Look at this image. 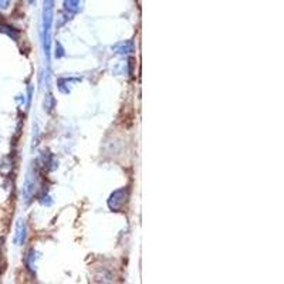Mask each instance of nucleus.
<instances>
[{"label":"nucleus","instance_id":"nucleus-1","mask_svg":"<svg viewBox=\"0 0 284 284\" xmlns=\"http://www.w3.org/2000/svg\"><path fill=\"white\" fill-rule=\"evenodd\" d=\"M54 17V0H44L43 6V47L47 63H50V52H52V26Z\"/></svg>","mask_w":284,"mask_h":284},{"label":"nucleus","instance_id":"nucleus-3","mask_svg":"<svg viewBox=\"0 0 284 284\" xmlns=\"http://www.w3.org/2000/svg\"><path fill=\"white\" fill-rule=\"evenodd\" d=\"M34 190H36V178L33 175V171L30 169L25 179V185H23V199L26 205L31 202L34 196Z\"/></svg>","mask_w":284,"mask_h":284},{"label":"nucleus","instance_id":"nucleus-10","mask_svg":"<svg viewBox=\"0 0 284 284\" xmlns=\"http://www.w3.org/2000/svg\"><path fill=\"white\" fill-rule=\"evenodd\" d=\"M57 46H58V53H55V55H57V57H61V55L64 54V52H63V49H61L60 43H57Z\"/></svg>","mask_w":284,"mask_h":284},{"label":"nucleus","instance_id":"nucleus-11","mask_svg":"<svg viewBox=\"0 0 284 284\" xmlns=\"http://www.w3.org/2000/svg\"><path fill=\"white\" fill-rule=\"evenodd\" d=\"M28 3H30V4H34V3H36V0H28Z\"/></svg>","mask_w":284,"mask_h":284},{"label":"nucleus","instance_id":"nucleus-9","mask_svg":"<svg viewBox=\"0 0 284 284\" xmlns=\"http://www.w3.org/2000/svg\"><path fill=\"white\" fill-rule=\"evenodd\" d=\"M47 100H50V101L53 103V97L50 98V95H49V97H47ZM44 107L47 108V111H52V108H53V105H52V104H44ZM46 108H44V109H46Z\"/></svg>","mask_w":284,"mask_h":284},{"label":"nucleus","instance_id":"nucleus-6","mask_svg":"<svg viewBox=\"0 0 284 284\" xmlns=\"http://www.w3.org/2000/svg\"><path fill=\"white\" fill-rule=\"evenodd\" d=\"M129 52H132V43L131 41L121 43V44L115 46V53H118V54H125V53H129Z\"/></svg>","mask_w":284,"mask_h":284},{"label":"nucleus","instance_id":"nucleus-7","mask_svg":"<svg viewBox=\"0 0 284 284\" xmlns=\"http://www.w3.org/2000/svg\"><path fill=\"white\" fill-rule=\"evenodd\" d=\"M0 31H1V33H4V34H7V36H9V37H12L13 40H17V39H19V33L16 31V28L10 27V26L1 25V26H0Z\"/></svg>","mask_w":284,"mask_h":284},{"label":"nucleus","instance_id":"nucleus-4","mask_svg":"<svg viewBox=\"0 0 284 284\" xmlns=\"http://www.w3.org/2000/svg\"><path fill=\"white\" fill-rule=\"evenodd\" d=\"M26 236H27V228H26V222L23 219H19L16 223V234H14V243L17 246L26 242Z\"/></svg>","mask_w":284,"mask_h":284},{"label":"nucleus","instance_id":"nucleus-5","mask_svg":"<svg viewBox=\"0 0 284 284\" xmlns=\"http://www.w3.org/2000/svg\"><path fill=\"white\" fill-rule=\"evenodd\" d=\"M63 6L68 13H78L81 9V0H64Z\"/></svg>","mask_w":284,"mask_h":284},{"label":"nucleus","instance_id":"nucleus-8","mask_svg":"<svg viewBox=\"0 0 284 284\" xmlns=\"http://www.w3.org/2000/svg\"><path fill=\"white\" fill-rule=\"evenodd\" d=\"M9 4H10V0H0V10L7 9V7H9Z\"/></svg>","mask_w":284,"mask_h":284},{"label":"nucleus","instance_id":"nucleus-2","mask_svg":"<svg viewBox=\"0 0 284 284\" xmlns=\"http://www.w3.org/2000/svg\"><path fill=\"white\" fill-rule=\"evenodd\" d=\"M127 198H128V192L125 188H122V189L115 190L114 193H111V196H109L108 199V207L111 210H120L122 206L125 205L127 202Z\"/></svg>","mask_w":284,"mask_h":284}]
</instances>
